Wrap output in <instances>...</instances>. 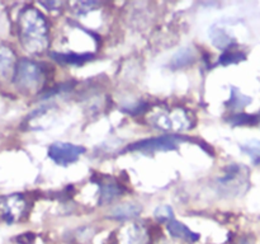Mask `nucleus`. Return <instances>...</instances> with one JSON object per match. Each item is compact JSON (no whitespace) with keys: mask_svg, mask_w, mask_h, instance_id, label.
Segmentation results:
<instances>
[{"mask_svg":"<svg viewBox=\"0 0 260 244\" xmlns=\"http://www.w3.org/2000/svg\"><path fill=\"white\" fill-rule=\"evenodd\" d=\"M28 210V202L19 193L5 196L0 200V218L8 224L19 221Z\"/></svg>","mask_w":260,"mask_h":244,"instance_id":"423d86ee","label":"nucleus"},{"mask_svg":"<svg viewBox=\"0 0 260 244\" xmlns=\"http://www.w3.org/2000/svg\"><path fill=\"white\" fill-rule=\"evenodd\" d=\"M240 149L244 154H246L248 157H250L253 159V162H255L256 164L260 163V140H249V141L244 142L243 145H240Z\"/></svg>","mask_w":260,"mask_h":244,"instance_id":"dca6fc26","label":"nucleus"},{"mask_svg":"<svg viewBox=\"0 0 260 244\" xmlns=\"http://www.w3.org/2000/svg\"><path fill=\"white\" fill-rule=\"evenodd\" d=\"M187 140V137L179 136V135H162L157 137H150V139L141 140L135 144L128 145L124 151H139L144 154H150V152L157 151H170L175 150L178 145L182 141Z\"/></svg>","mask_w":260,"mask_h":244,"instance_id":"39448f33","label":"nucleus"},{"mask_svg":"<svg viewBox=\"0 0 260 244\" xmlns=\"http://www.w3.org/2000/svg\"><path fill=\"white\" fill-rule=\"evenodd\" d=\"M233 125H251L255 124L256 118L255 117L250 116V114L246 113H235L234 116H231V118L229 119Z\"/></svg>","mask_w":260,"mask_h":244,"instance_id":"6ab92c4d","label":"nucleus"},{"mask_svg":"<svg viewBox=\"0 0 260 244\" xmlns=\"http://www.w3.org/2000/svg\"><path fill=\"white\" fill-rule=\"evenodd\" d=\"M141 212V207L136 203H123L117 207H114L111 212L112 219H117V220H127V219L136 218Z\"/></svg>","mask_w":260,"mask_h":244,"instance_id":"9b49d317","label":"nucleus"},{"mask_svg":"<svg viewBox=\"0 0 260 244\" xmlns=\"http://www.w3.org/2000/svg\"><path fill=\"white\" fill-rule=\"evenodd\" d=\"M152 126L167 132H182L192 127L189 112L183 107H159L150 113Z\"/></svg>","mask_w":260,"mask_h":244,"instance_id":"f03ea898","label":"nucleus"},{"mask_svg":"<svg viewBox=\"0 0 260 244\" xmlns=\"http://www.w3.org/2000/svg\"><path fill=\"white\" fill-rule=\"evenodd\" d=\"M251 102L250 97L241 93L238 88H231V98L226 102V106L231 109H243Z\"/></svg>","mask_w":260,"mask_h":244,"instance_id":"2eb2a0df","label":"nucleus"},{"mask_svg":"<svg viewBox=\"0 0 260 244\" xmlns=\"http://www.w3.org/2000/svg\"><path fill=\"white\" fill-rule=\"evenodd\" d=\"M154 215L155 218L160 221L174 220V219H173L174 218V211H173V208L168 205L159 206V207L154 211Z\"/></svg>","mask_w":260,"mask_h":244,"instance_id":"a211bd4d","label":"nucleus"},{"mask_svg":"<svg viewBox=\"0 0 260 244\" xmlns=\"http://www.w3.org/2000/svg\"><path fill=\"white\" fill-rule=\"evenodd\" d=\"M194 60H196V53L192 48L189 47L180 48V50L173 56L172 60H170V68L178 70V69L185 68V66L193 64L194 63Z\"/></svg>","mask_w":260,"mask_h":244,"instance_id":"9d476101","label":"nucleus"},{"mask_svg":"<svg viewBox=\"0 0 260 244\" xmlns=\"http://www.w3.org/2000/svg\"><path fill=\"white\" fill-rule=\"evenodd\" d=\"M51 57L55 58L57 63L68 64V65H81L93 58V53L90 52H52Z\"/></svg>","mask_w":260,"mask_h":244,"instance_id":"1a4fd4ad","label":"nucleus"},{"mask_svg":"<svg viewBox=\"0 0 260 244\" xmlns=\"http://www.w3.org/2000/svg\"><path fill=\"white\" fill-rule=\"evenodd\" d=\"M18 35L22 46L30 53H41L48 47V25L42 13L27 7L18 17Z\"/></svg>","mask_w":260,"mask_h":244,"instance_id":"f257e3e1","label":"nucleus"},{"mask_svg":"<svg viewBox=\"0 0 260 244\" xmlns=\"http://www.w3.org/2000/svg\"><path fill=\"white\" fill-rule=\"evenodd\" d=\"M168 230H169V233L174 238L182 239V240L185 241H190V243H194V241H197L200 239V235L197 233L192 231L187 225H184V224L179 223L177 220H170L168 223Z\"/></svg>","mask_w":260,"mask_h":244,"instance_id":"6e6552de","label":"nucleus"},{"mask_svg":"<svg viewBox=\"0 0 260 244\" xmlns=\"http://www.w3.org/2000/svg\"><path fill=\"white\" fill-rule=\"evenodd\" d=\"M217 183L221 192L229 193L230 196L240 195L245 192L249 185L248 168L240 164L229 165Z\"/></svg>","mask_w":260,"mask_h":244,"instance_id":"20e7f679","label":"nucleus"},{"mask_svg":"<svg viewBox=\"0 0 260 244\" xmlns=\"http://www.w3.org/2000/svg\"><path fill=\"white\" fill-rule=\"evenodd\" d=\"M13 81L22 90L36 92L45 83V71L40 64L23 58L15 65Z\"/></svg>","mask_w":260,"mask_h":244,"instance_id":"7ed1b4c3","label":"nucleus"},{"mask_svg":"<svg viewBox=\"0 0 260 244\" xmlns=\"http://www.w3.org/2000/svg\"><path fill=\"white\" fill-rule=\"evenodd\" d=\"M85 152V147L79 146V145L70 144V142H53L48 147V157L51 160L58 165H70L75 163L81 155Z\"/></svg>","mask_w":260,"mask_h":244,"instance_id":"0eeeda50","label":"nucleus"},{"mask_svg":"<svg viewBox=\"0 0 260 244\" xmlns=\"http://www.w3.org/2000/svg\"><path fill=\"white\" fill-rule=\"evenodd\" d=\"M15 240H17L19 244H29L30 241L33 240V235L32 233H25V234H22L20 236H18Z\"/></svg>","mask_w":260,"mask_h":244,"instance_id":"aec40b11","label":"nucleus"},{"mask_svg":"<svg viewBox=\"0 0 260 244\" xmlns=\"http://www.w3.org/2000/svg\"><path fill=\"white\" fill-rule=\"evenodd\" d=\"M243 60H245V55L243 52L226 50L223 51V53L218 58V64H221V65H230V64L240 63Z\"/></svg>","mask_w":260,"mask_h":244,"instance_id":"f3484780","label":"nucleus"},{"mask_svg":"<svg viewBox=\"0 0 260 244\" xmlns=\"http://www.w3.org/2000/svg\"><path fill=\"white\" fill-rule=\"evenodd\" d=\"M15 56L12 50L8 47H0V76L7 78L13 71L15 70Z\"/></svg>","mask_w":260,"mask_h":244,"instance_id":"f8f14e48","label":"nucleus"},{"mask_svg":"<svg viewBox=\"0 0 260 244\" xmlns=\"http://www.w3.org/2000/svg\"><path fill=\"white\" fill-rule=\"evenodd\" d=\"M241 244H254V243L251 240H244Z\"/></svg>","mask_w":260,"mask_h":244,"instance_id":"412c9836","label":"nucleus"},{"mask_svg":"<svg viewBox=\"0 0 260 244\" xmlns=\"http://www.w3.org/2000/svg\"><path fill=\"white\" fill-rule=\"evenodd\" d=\"M122 190L118 185L112 182L102 183L101 185V197H99V202L101 205H107V203L112 202L114 198L122 195Z\"/></svg>","mask_w":260,"mask_h":244,"instance_id":"4468645a","label":"nucleus"},{"mask_svg":"<svg viewBox=\"0 0 260 244\" xmlns=\"http://www.w3.org/2000/svg\"><path fill=\"white\" fill-rule=\"evenodd\" d=\"M210 37L211 40H212L213 45H215L216 47L221 48V50H229V47L234 43L233 37L229 35L228 30L223 29V28L217 27V25L211 28Z\"/></svg>","mask_w":260,"mask_h":244,"instance_id":"ddd939ff","label":"nucleus"}]
</instances>
